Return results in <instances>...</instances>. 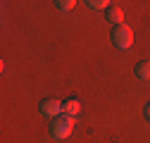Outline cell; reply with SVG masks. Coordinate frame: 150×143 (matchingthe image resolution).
Here are the masks:
<instances>
[{
    "instance_id": "1",
    "label": "cell",
    "mask_w": 150,
    "mask_h": 143,
    "mask_svg": "<svg viewBox=\"0 0 150 143\" xmlns=\"http://www.w3.org/2000/svg\"><path fill=\"white\" fill-rule=\"evenodd\" d=\"M74 117H69V115H60V117H55L52 122H50V134H52V138H57V141H62V138H67L69 134H71V129H74Z\"/></svg>"
},
{
    "instance_id": "2",
    "label": "cell",
    "mask_w": 150,
    "mask_h": 143,
    "mask_svg": "<svg viewBox=\"0 0 150 143\" xmlns=\"http://www.w3.org/2000/svg\"><path fill=\"white\" fill-rule=\"evenodd\" d=\"M112 41H115V45H117V48L129 50L131 45H134V31H131L126 24H119V26L112 29Z\"/></svg>"
},
{
    "instance_id": "3",
    "label": "cell",
    "mask_w": 150,
    "mask_h": 143,
    "mask_svg": "<svg viewBox=\"0 0 150 143\" xmlns=\"http://www.w3.org/2000/svg\"><path fill=\"white\" fill-rule=\"evenodd\" d=\"M38 110H41V115H43V117L55 119V117H60V115H62V103H60V100L48 98V100H43V103H41Z\"/></svg>"
},
{
    "instance_id": "4",
    "label": "cell",
    "mask_w": 150,
    "mask_h": 143,
    "mask_svg": "<svg viewBox=\"0 0 150 143\" xmlns=\"http://www.w3.org/2000/svg\"><path fill=\"white\" fill-rule=\"evenodd\" d=\"M105 17H107V22H110V24L119 26V24H122V19H124V10H122V7H117V5H110V7L105 10Z\"/></svg>"
},
{
    "instance_id": "5",
    "label": "cell",
    "mask_w": 150,
    "mask_h": 143,
    "mask_svg": "<svg viewBox=\"0 0 150 143\" xmlns=\"http://www.w3.org/2000/svg\"><path fill=\"white\" fill-rule=\"evenodd\" d=\"M79 110H81V103H79V98H69V100H64V103H62V115L74 117Z\"/></svg>"
},
{
    "instance_id": "6",
    "label": "cell",
    "mask_w": 150,
    "mask_h": 143,
    "mask_svg": "<svg viewBox=\"0 0 150 143\" xmlns=\"http://www.w3.org/2000/svg\"><path fill=\"white\" fill-rule=\"evenodd\" d=\"M136 76L143 81H150V60H141L136 64Z\"/></svg>"
},
{
    "instance_id": "7",
    "label": "cell",
    "mask_w": 150,
    "mask_h": 143,
    "mask_svg": "<svg viewBox=\"0 0 150 143\" xmlns=\"http://www.w3.org/2000/svg\"><path fill=\"white\" fill-rule=\"evenodd\" d=\"M91 10H100V7H105V5H110L107 3V0H88V3H86Z\"/></svg>"
},
{
    "instance_id": "8",
    "label": "cell",
    "mask_w": 150,
    "mask_h": 143,
    "mask_svg": "<svg viewBox=\"0 0 150 143\" xmlns=\"http://www.w3.org/2000/svg\"><path fill=\"white\" fill-rule=\"evenodd\" d=\"M55 5H57L60 10H71L76 3H74V0H60V3H55Z\"/></svg>"
},
{
    "instance_id": "9",
    "label": "cell",
    "mask_w": 150,
    "mask_h": 143,
    "mask_svg": "<svg viewBox=\"0 0 150 143\" xmlns=\"http://www.w3.org/2000/svg\"><path fill=\"white\" fill-rule=\"evenodd\" d=\"M145 117L150 119V100H148V105H145Z\"/></svg>"
}]
</instances>
